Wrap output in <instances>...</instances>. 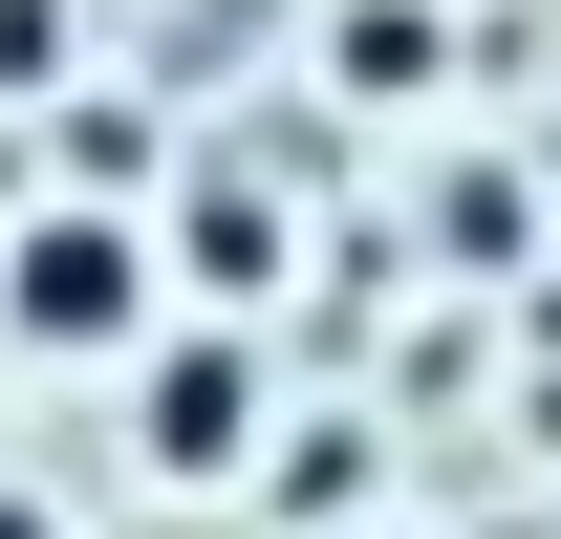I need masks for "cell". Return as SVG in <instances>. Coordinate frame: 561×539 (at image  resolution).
<instances>
[{
    "label": "cell",
    "mask_w": 561,
    "mask_h": 539,
    "mask_svg": "<svg viewBox=\"0 0 561 539\" xmlns=\"http://www.w3.org/2000/svg\"><path fill=\"white\" fill-rule=\"evenodd\" d=\"M151 302H173V280H151V238H130L108 195H66V216L0 238V345H44V367H130Z\"/></svg>",
    "instance_id": "obj_1"
},
{
    "label": "cell",
    "mask_w": 561,
    "mask_h": 539,
    "mask_svg": "<svg viewBox=\"0 0 561 539\" xmlns=\"http://www.w3.org/2000/svg\"><path fill=\"white\" fill-rule=\"evenodd\" d=\"M260 345H238V324H151L130 345V454L151 474H173V496H216V474H260Z\"/></svg>",
    "instance_id": "obj_2"
},
{
    "label": "cell",
    "mask_w": 561,
    "mask_h": 539,
    "mask_svg": "<svg viewBox=\"0 0 561 539\" xmlns=\"http://www.w3.org/2000/svg\"><path fill=\"white\" fill-rule=\"evenodd\" d=\"M44 44H66V0H0V87H44Z\"/></svg>",
    "instance_id": "obj_3"
},
{
    "label": "cell",
    "mask_w": 561,
    "mask_h": 539,
    "mask_svg": "<svg viewBox=\"0 0 561 539\" xmlns=\"http://www.w3.org/2000/svg\"><path fill=\"white\" fill-rule=\"evenodd\" d=\"M0 539H66V518H44V496H0Z\"/></svg>",
    "instance_id": "obj_4"
},
{
    "label": "cell",
    "mask_w": 561,
    "mask_h": 539,
    "mask_svg": "<svg viewBox=\"0 0 561 539\" xmlns=\"http://www.w3.org/2000/svg\"><path fill=\"white\" fill-rule=\"evenodd\" d=\"M346 539H367V518H346Z\"/></svg>",
    "instance_id": "obj_5"
}]
</instances>
